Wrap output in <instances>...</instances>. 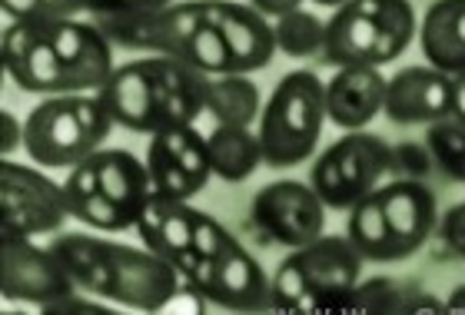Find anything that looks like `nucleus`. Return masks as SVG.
I'll use <instances>...</instances> for the list:
<instances>
[{
	"mask_svg": "<svg viewBox=\"0 0 465 315\" xmlns=\"http://www.w3.org/2000/svg\"><path fill=\"white\" fill-rule=\"evenodd\" d=\"M276 50L286 57H312L326 50V20H320L310 10H290L272 20Z\"/></svg>",
	"mask_w": 465,
	"mask_h": 315,
	"instance_id": "nucleus-24",
	"label": "nucleus"
},
{
	"mask_svg": "<svg viewBox=\"0 0 465 315\" xmlns=\"http://www.w3.org/2000/svg\"><path fill=\"white\" fill-rule=\"evenodd\" d=\"M114 126L100 94H57L40 100L24 120V150L37 166L74 170L97 153Z\"/></svg>",
	"mask_w": 465,
	"mask_h": 315,
	"instance_id": "nucleus-7",
	"label": "nucleus"
},
{
	"mask_svg": "<svg viewBox=\"0 0 465 315\" xmlns=\"http://www.w3.org/2000/svg\"><path fill=\"white\" fill-rule=\"evenodd\" d=\"M64 192H67V206H70V216L80 220L84 226L90 230H100V232H120V230H130V222L120 210H116L114 202L100 192L97 180H94V172H90L87 162H77L74 170H70L67 182H64Z\"/></svg>",
	"mask_w": 465,
	"mask_h": 315,
	"instance_id": "nucleus-23",
	"label": "nucleus"
},
{
	"mask_svg": "<svg viewBox=\"0 0 465 315\" xmlns=\"http://www.w3.org/2000/svg\"><path fill=\"white\" fill-rule=\"evenodd\" d=\"M452 116L465 123V74H456V100H452Z\"/></svg>",
	"mask_w": 465,
	"mask_h": 315,
	"instance_id": "nucleus-34",
	"label": "nucleus"
},
{
	"mask_svg": "<svg viewBox=\"0 0 465 315\" xmlns=\"http://www.w3.org/2000/svg\"><path fill=\"white\" fill-rule=\"evenodd\" d=\"M146 170L153 192L173 196V200H193L196 192L206 190L213 176V162L206 150V136H200L193 126H176L163 133L150 136L146 146Z\"/></svg>",
	"mask_w": 465,
	"mask_h": 315,
	"instance_id": "nucleus-15",
	"label": "nucleus"
},
{
	"mask_svg": "<svg viewBox=\"0 0 465 315\" xmlns=\"http://www.w3.org/2000/svg\"><path fill=\"white\" fill-rule=\"evenodd\" d=\"M419 34L409 0H349L326 20L322 57L336 67H382L406 54Z\"/></svg>",
	"mask_w": 465,
	"mask_h": 315,
	"instance_id": "nucleus-8",
	"label": "nucleus"
},
{
	"mask_svg": "<svg viewBox=\"0 0 465 315\" xmlns=\"http://www.w3.org/2000/svg\"><path fill=\"white\" fill-rule=\"evenodd\" d=\"M0 123H4V136H0V150H4V156H10L17 146H24V123H17L14 116L4 110L0 113Z\"/></svg>",
	"mask_w": 465,
	"mask_h": 315,
	"instance_id": "nucleus-31",
	"label": "nucleus"
},
{
	"mask_svg": "<svg viewBox=\"0 0 465 315\" xmlns=\"http://www.w3.org/2000/svg\"><path fill=\"white\" fill-rule=\"evenodd\" d=\"M97 180L100 192L114 202L116 210L124 212L130 230L136 226V216L146 206V200L153 196V182H150V170L146 160H140L130 150H97L94 156L84 160Z\"/></svg>",
	"mask_w": 465,
	"mask_h": 315,
	"instance_id": "nucleus-18",
	"label": "nucleus"
},
{
	"mask_svg": "<svg viewBox=\"0 0 465 315\" xmlns=\"http://www.w3.org/2000/svg\"><path fill=\"white\" fill-rule=\"evenodd\" d=\"M173 0H84L87 14L104 17V14H136V10H160L170 7Z\"/></svg>",
	"mask_w": 465,
	"mask_h": 315,
	"instance_id": "nucleus-28",
	"label": "nucleus"
},
{
	"mask_svg": "<svg viewBox=\"0 0 465 315\" xmlns=\"http://www.w3.org/2000/svg\"><path fill=\"white\" fill-rule=\"evenodd\" d=\"M429 153L439 162V170L452 176V180L465 182V123L449 116V120H439V123L429 126L426 133Z\"/></svg>",
	"mask_w": 465,
	"mask_h": 315,
	"instance_id": "nucleus-26",
	"label": "nucleus"
},
{
	"mask_svg": "<svg viewBox=\"0 0 465 315\" xmlns=\"http://www.w3.org/2000/svg\"><path fill=\"white\" fill-rule=\"evenodd\" d=\"M84 292H70V296L57 299V302H50V306H44L40 312H50V315H64V312H110L104 302H97V296H90V299H80Z\"/></svg>",
	"mask_w": 465,
	"mask_h": 315,
	"instance_id": "nucleus-30",
	"label": "nucleus"
},
{
	"mask_svg": "<svg viewBox=\"0 0 465 315\" xmlns=\"http://www.w3.org/2000/svg\"><path fill=\"white\" fill-rule=\"evenodd\" d=\"M196 296L232 312H262L270 309V279L262 266L236 242L226 239L213 256L183 249L166 259Z\"/></svg>",
	"mask_w": 465,
	"mask_h": 315,
	"instance_id": "nucleus-10",
	"label": "nucleus"
},
{
	"mask_svg": "<svg viewBox=\"0 0 465 315\" xmlns=\"http://www.w3.org/2000/svg\"><path fill=\"white\" fill-rule=\"evenodd\" d=\"M436 226V192L419 180H396L376 186L349 210L346 236L366 262H399L426 246Z\"/></svg>",
	"mask_w": 465,
	"mask_h": 315,
	"instance_id": "nucleus-5",
	"label": "nucleus"
},
{
	"mask_svg": "<svg viewBox=\"0 0 465 315\" xmlns=\"http://www.w3.org/2000/svg\"><path fill=\"white\" fill-rule=\"evenodd\" d=\"M386 86L379 67H340L326 80V116L342 130H362L382 113Z\"/></svg>",
	"mask_w": 465,
	"mask_h": 315,
	"instance_id": "nucleus-17",
	"label": "nucleus"
},
{
	"mask_svg": "<svg viewBox=\"0 0 465 315\" xmlns=\"http://www.w3.org/2000/svg\"><path fill=\"white\" fill-rule=\"evenodd\" d=\"M7 20H30V17H77L87 14L84 0H0Z\"/></svg>",
	"mask_w": 465,
	"mask_h": 315,
	"instance_id": "nucleus-27",
	"label": "nucleus"
},
{
	"mask_svg": "<svg viewBox=\"0 0 465 315\" xmlns=\"http://www.w3.org/2000/svg\"><path fill=\"white\" fill-rule=\"evenodd\" d=\"M312 4H320V7H336V10H340L342 4H349V0H312Z\"/></svg>",
	"mask_w": 465,
	"mask_h": 315,
	"instance_id": "nucleus-35",
	"label": "nucleus"
},
{
	"mask_svg": "<svg viewBox=\"0 0 465 315\" xmlns=\"http://www.w3.org/2000/svg\"><path fill=\"white\" fill-rule=\"evenodd\" d=\"M252 10H260L262 17H282V14H290V10H300L302 0H250Z\"/></svg>",
	"mask_w": 465,
	"mask_h": 315,
	"instance_id": "nucleus-32",
	"label": "nucleus"
},
{
	"mask_svg": "<svg viewBox=\"0 0 465 315\" xmlns=\"http://www.w3.org/2000/svg\"><path fill=\"white\" fill-rule=\"evenodd\" d=\"M439 236H442V242H446L456 256L465 259V202H456V206L439 220Z\"/></svg>",
	"mask_w": 465,
	"mask_h": 315,
	"instance_id": "nucleus-29",
	"label": "nucleus"
},
{
	"mask_svg": "<svg viewBox=\"0 0 465 315\" xmlns=\"http://www.w3.org/2000/svg\"><path fill=\"white\" fill-rule=\"evenodd\" d=\"M206 150H210V162H213V176H220L223 182L250 180L266 162L260 133L252 126H213L206 133Z\"/></svg>",
	"mask_w": 465,
	"mask_h": 315,
	"instance_id": "nucleus-21",
	"label": "nucleus"
},
{
	"mask_svg": "<svg viewBox=\"0 0 465 315\" xmlns=\"http://www.w3.org/2000/svg\"><path fill=\"white\" fill-rule=\"evenodd\" d=\"M206 84L210 77L183 60L153 54L116 67L97 94L116 126L153 136L193 126L206 113Z\"/></svg>",
	"mask_w": 465,
	"mask_h": 315,
	"instance_id": "nucleus-4",
	"label": "nucleus"
},
{
	"mask_svg": "<svg viewBox=\"0 0 465 315\" xmlns=\"http://www.w3.org/2000/svg\"><path fill=\"white\" fill-rule=\"evenodd\" d=\"M94 20L114 40V47L176 57L206 77L256 74L276 57L270 17L232 0H186L160 10L104 14Z\"/></svg>",
	"mask_w": 465,
	"mask_h": 315,
	"instance_id": "nucleus-1",
	"label": "nucleus"
},
{
	"mask_svg": "<svg viewBox=\"0 0 465 315\" xmlns=\"http://www.w3.org/2000/svg\"><path fill=\"white\" fill-rule=\"evenodd\" d=\"M392 170V146L372 133H346L312 162L310 186L326 210H352Z\"/></svg>",
	"mask_w": 465,
	"mask_h": 315,
	"instance_id": "nucleus-11",
	"label": "nucleus"
},
{
	"mask_svg": "<svg viewBox=\"0 0 465 315\" xmlns=\"http://www.w3.org/2000/svg\"><path fill=\"white\" fill-rule=\"evenodd\" d=\"M260 86L252 84L250 74L210 77V84H206V116L216 126H252V120H260Z\"/></svg>",
	"mask_w": 465,
	"mask_h": 315,
	"instance_id": "nucleus-22",
	"label": "nucleus"
},
{
	"mask_svg": "<svg viewBox=\"0 0 465 315\" xmlns=\"http://www.w3.org/2000/svg\"><path fill=\"white\" fill-rule=\"evenodd\" d=\"M0 60L20 90L27 94H97L114 64V40L97 20L30 17L10 20L0 37Z\"/></svg>",
	"mask_w": 465,
	"mask_h": 315,
	"instance_id": "nucleus-2",
	"label": "nucleus"
},
{
	"mask_svg": "<svg viewBox=\"0 0 465 315\" xmlns=\"http://www.w3.org/2000/svg\"><path fill=\"white\" fill-rule=\"evenodd\" d=\"M70 206L64 182H54L34 166L14 160L0 162V232L50 236L67 222Z\"/></svg>",
	"mask_w": 465,
	"mask_h": 315,
	"instance_id": "nucleus-12",
	"label": "nucleus"
},
{
	"mask_svg": "<svg viewBox=\"0 0 465 315\" xmlns=\"http://www.w3.org/2000/svg\"><path fill=\"white\" fill-rule=\"evenodd\" d=\"M419 44L432 67L465 74V0H439L419 24Z\"/></svg>",
	"mask_w": 465,
	"mask_h": 315,
	"instance_id": "nucleus-20",
	"label": "nucleus"
},
{
	"mask_svg": "<svg viewBox=\"0 0 465 315\" xmlns=\"http://www.w3.org/2000/svg\"><path fill=\"white\" fill-rule=\"evenodd\" d=\"M0 292L4 299L44 309L77 292V282L50 246L40 249L30 236L0 232Z\"/></svg>",
	"mask_w": 465,
	"mask_h": 315,
	"instance_id": "nucleus-13",
	"label": "nucleus"
},
{
	"mask_svg": "<svg viewBox=\"0 0 465 315\" xmlns=\"http://www.w3.org/2000/svg\"><path fill=\"white\" fill-rule=\"evenodd\" d=\"M452 100H456V74H446L432 64L406 67L396 77H389L382 113L402 126H432L452 116Z\"/></svg>",
	"mask_w": 465,
	"mask_h": 315,
	"instance_id": "nucleus-16",
	"label": "nucleus"
},
{
	"mask_svg": "<svg viewBox=\"0 0 465 315\" xmlns=\"http://www.w3.org/2000/svg\"><path fill=\"white\" fill-rule=\"evenodd\" d=\"M196 212L190 202L173 200V196H163V192H153L146 206L136 216L134 230L140 232V239L146 242V249H153L156 256H176L183 249H193V222Z\"/></svg>",
	"mask_w": 465,
	"mask_h": 315,
	"instance_id": "nucleus-19",
	"label": "nucleus"
},
{
	"mask_svg": "<svg viewBox=\"0 0 465 315\" xmlns=\"http://www.w3.org/2000/svg\"><path fill=\"white\" fill-rule=\"evenodd\" d=\"M446 315H465V282L449 292V299H446Z\"/></svg>",
	"mask_w": 465,
	"mask_h": 315,
	"instance_id": "nucleus-33",
	"label": "nucleus"
},
{
	"mask_svg": "<svg viewBox=\"0 0 465 315\" xmlns=\"http://www.w3.org/2000/svg\"><path fill=\"white\" fill-rule=\"evenodd\" d=\"M416 289L399 279H369L352 289L349 296V315H409Z\"/></svg>",
	"mask_w": 465,
	"mask_h": 315,
	"instance_id": "nucleus-25",
	"label": "nucleus"
},
{
	"mask_svg": "<svg viewBox=\"0 0 465 315\" xmlns=\"http://www.w3.org/2000/svg\"><path fill=\"white\" fill-rule=\"evenodd\" d=\"M250 220L266 239L300 249L326 232V202L310 182L280 180L252 196Z\"/></svg>",
	"mask_w": 465,
	"mask_h": 315,
	"instance_id": "nucleus-14",
	"label": "nucleus"
},
{
	"mask_svg": "<svg viewBox=\"0 0 465 315\" xmlns=\"http://www.w3.org/2000/svg\"><path fill=\"white\" fill-rule=\"evenodd\" d=\"M50 249L67 266L80 292L116 306L160 312L180 292V272L153 249H136L87 232H60Z\"/></svg>",
	"mask_w": 465,
	"mask_h": 315,
	"instance_id": "nucleus-3",
	"label": "nucleus"
},
{
	"mask_svg": "<svg viewBox=\"0 0 465 315\" xmlns=\"http://www.w3.org/2000/svg\"><path fill=\"white\" fill-rule=\"evenodd\" d=\"M326 120V80H320L312 70L286 74L262 103L256 126L266 166L290 170L310 160L320 146Z\"/></svg>",
	"mask_w": 465,
	"mask_h": 315,
	"instance_id": "nucleus-9",
	"label": "nucleus"
},
{
	"mask_svg": "<svg viewBox=\"0 0 465 315\" xmlns=\"http://www.w3.org/2000/svg\"><path fill=\"white\" fill-rule=\"evenodd\" d=\"M359 249L349 236L312 239L282 259L270 282V309L292 315H349V296L362 279Z\"/></svg>",
	"mask_w": 465,
	"mask_h": 315,
	"instance_id": "nucleus-6",
	"label": "nucleus"
}]
</instances>
